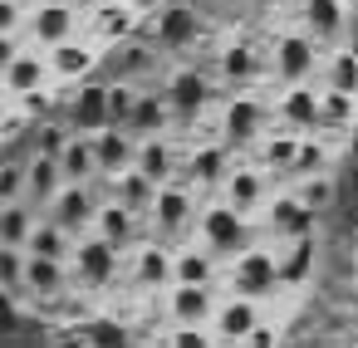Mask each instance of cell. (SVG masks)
<instances>
[{"label": "cell", "mask_w": 358, "mask_h": 348, "mask_svg": "<svg viewBox=\"0 0 358 348\" xmlns=\"http://www.w3.org/2000/svg\"><path fill=\"white\" fill-rule=\"evenodd\" d=\"M196 235H201V245H206L216 260H236L241 250L255 245V226H250V216L236 211L231 201H211V206H201V211H196Z\"/></svg>", "instance_id": "6da1fadb"}, {"label": "cell", "mask_w": 358, "mask_h": 348, "mask_svg": "<svg viewBox=\"0 0 358 348\" xmlns=\"http://www.w3.org/2000/svg\"><path fill=\"white\" fill-rule=\"evenodd\" d=\"M118 265H123V250H118V245H108L99 231L74 240V255H69L74 289H108V284L118 280Z\"/></svg>", "instance_id": "7a4b0ae2"}, {"label": "cell", "mask_w": 358, "mask_h": 348, "mask_svg": "<svg viewBox=\"0 0 358 348\" xmlns=\"http://www.w3.org/2000/svg\"><path fill=\"white\" fill-rule=\"evenodd\" d=\"M152 231H157V240H182L192 226H196V187H187L182 177H172V182H162L157 187V196H152Z\"/></svg>", "instance_id": "3957f363"}, {"label": "cell", "mask_w": 358, "mask_h": 348, "mask_svg": "<svg viewBox=\"0 0 358 348\" xmlns=\"http://www.w3.org/2000/svg\"><path fill=\"white\" fill-rule=\"evenodd\" d=\"M265 128H270V108L250 94V89H236L231 94V103H226V113H221V143L236 152V147H255L260 138H265Z\"/></svg>", "instance_id": "277c9868"}, {"label": "cell", "mask_w": 358, "mask_h": 348, "mask_svg": "<svg viewBox=\"0 0 358 348\" xmlns=\"http://www.w3.org/2000/svg\"><path fill=\"white\" fill-rule=\"evenodd\" d=\"M148 40L162 55H182V50H192L201 40V15L192 6H177V0H172V6H162V10L148 15Z\"/></svg>", "instance_id": "5b68a950"}, {"label": "cell", "mask_w": 358, "mask_h": 348, "mask_svg": "<svg viewBox=\"0 0 358 348\" xmlns=\"http://www.w3.org/2000/svg\"><path fill=\"white\" fill-rule=\"evenodd\" d=\"M231 289L236 294H250V299H265L280 289V255L265 250V245H250L231 260Z\"/></svg>", "instance_id": "8992f818"}, {"label": "cell", "mask_w": 358, "mask_h": 348, "mask_svg": "<svg viewBox=\"0 0 358 348\" xmlns=\"http://www.w3.org/2000/svg\"><path fill=\"white\" fill-rule=\"evenodd\" d=\"M45 216H50V221H59L69 235L94 231V216H99V182H64Z\"/></svg>", "instance_id": "52a82bcc"}, {"label": "cell", "mask_w": 358, "mask_h": 348, "mask_svg": "<svg viewBox=\"0 0 358 348\" xmlns=\"http://www.w3.org/2000/svg\"><path fill=\"white\" fill-rule=\"evenodd\" d=\"M162 94H167L172 123L187 128V123H196V118L206 113V103H211V79H206L201 69H177V74H167Z\"/></svg>", "instance_id": "ba28073f"}, {"label": "cell", "mask_w": 358, "mask_h": 348, "mask_svg": "<svg viewBox=\"0 0 358 348\" xmlns=\"http://www.w3.org/2000/svg\"><path fill=\"white\" fill-rule=\"evenodd\" d=\"M319 40L304 30V35H280L275 40V55H270V69L280 84H304L314 69H319Z\"/></svg>", "instance_id": "9c48e42d"}, {"label": "cell", "mask_w": 358, "mask_h": 348, "mask_svg": "<svg viewBox=\"0 0 358 348\" xmlns=\"http://www.w3.org/2000/svg\"><path fill=\"white\" fill-rule=\"evenodd\" d=\"M314 226H319V211H309V206L299 201V191H280V196L265 201V231H270L280 245L309 235Z\"/></svg>", "instance_id": "30bf717a"}, {"label": "cell", "mask_w": 358, "mask_h": 348, "mask_svg": "<svg viewBox=\"0 0 358 348\" xmlns=\"http://www.w3.org/2000/svg\"><path fill=\"white\" fill-rule=\"evenodd\" d=\"M113 79H128V84H148L152 74H157V64H162V50L148 40V35H128V40H118L113 45Z\"/></svg>", "instance_id": "8fae6325"}, {"label": "cell", "mask_w": 358, "mask_h": 348, "mask_svg": "<svg viewBox=\"0 0 358 348\" xmlns=\"http://www.w3.org/2000/svg\"><path fill=\"white\" fill-rule=\"evenodd\" d=\"M270 182H275V177H270L260 162H255V167H245V162H241V167H231V172H226V182H221V201H231L236 211L255 216V211L270 201Z\"/></svg>", "instance_id": "7c38bea8"}, {"label": "cell", "mask_w": 358, "mask_h": 348, "mask_svg": "<svg viewBox=\"0 0 358 348\" xmlns=\"http://www.w3.org/2000/svg\"><path fill=\"white\" fill-rule=\"evenodd\" d=\"M74 289V275H69V260H50V255H30V265H25V299L40 309V304H50V299H59V294H69Z\"/></svg>", "instance_id": "4fadbf2b"}, {"label": "cell", "mask_w": 358, "mask_h": 348, "mask_svg": "<svg viewBox=\"0 0 358 348\" xmlns=\"http://www.w3.org/2000/svg\"><path fill=\"white\" fill-rule=\"evenodd\" d=\"M94 231H99V235H103L108 245H118L123 255H133V245L143 240V216H138L133 206H123L118 196H108V201H99Z\"/></svg>", "instance_id": "5bb4252c"}, {"label": "cell", "mask_w": 358, "mask_h": 348, "mask_svg": "<svg viewBox=\"0 0 358 348\" xmlns=\"http://www.w3.org/2000/svg\"><path fill=\"white\" fill-rule=\"evenodd\" d=\"M216 284H187V280H172L167 289V319L172 324H211L216 314Z\"/></svg>", "instance_id": "9a60e30c"}, {"label": "cell", "mask_w": 358, "mask_h": 348, "mask_svg": "<svg viewBox=\"0 0 358 348\" xmlns=\"http://www.w3.org/2000/svg\"><path fill=\"white\" fill-rule=\"evenodd\" d=\"M255 324H260V299H250V294H231V299H221L216 314H211L216 343H245Z\"/></svg>", "instance_id": "2e32d148"}, {"label": "cell", "mask_w": 358, "mask_h": 348, "mask_svg": "<svg viewBox=\"0 0 358 348\" xmlns=\"http://www.w3.org/2000/svg\"><path fill=\"white\" fill-rule=\"evenodd\" d=\"M275 118L294 133H319V89L304 79V84H280V103H275Z\"/></svg>", "instance_id": "e0dca14e"}, {"label": "cell", "mask_w": 358, "mask_h": 348, "mask_svg": "<svg viewBox=\"0 0 358 348\" xmlns=\"http://www.w3.org/2000/svg\"><path fill=\"white\" fill-rule=\"evenodd\" d=\"M89 138H94L99 177H118V172H128V167L138 162V138H133L128 128L108 123V128H99V133H89Z\"/></svg>", "instance_id": "ac0fdd59"}, {"label": "cell", "mask_w": 358, "mask_h": 348, "mask_svg": "<svg viewBox=\"0 0 358 348\" xmlns=\"http://www.w3.org/2000/svg\"><path fill=\"white\" fill-rule=\"evenodd\" d=\"M74 30H79V10L69 6V0H50V6H40L30 15V40L40 50H55L64 40H74Z\"/></svg>", "instance_id": "d6986e66"}, {"label": "cell", "mask_w": 358, "mask_h": 348, "mask_svg": "<svg viewBox=\"0 0 358 348\" xmlns=\"http://www.w3.org/2000/svg\"><path fill=\"white\" fill-rule=\"evenodd\" d=\"M64 118L74 133H99L108 128V84H79L64 103Z\"/></svg>", "instance_id": "ffe728a7"}, {"label": "cell", "mask_w": 358, "mask_h": 348, "mask_svg": "<svg viewBox=\"0 0 358 348\" xmlns=\"http://www.w3.org/2000/svg\"><path fill=\"white\" fill-rule=\"evenodd\" d=\"M319 270V235H299L280 245V289H304Z\"/></svg>", "instance_id": "44dd1931"}, {"label": "cell", "mask_w": 358, "mask_h": 348, "mask_svg": "<svg viewBox=\"0 0 358 348\" xmlns=\"http://www.w3.org/2000/svg\"><path fill=\"white\" fill-rule=\"evenodd\" d=\"M59 187H64V167H59V157H50V152L35 147V157L25 162V201H30L35 211H50V201L59 196Z\"/></svg>", "instance_id": "7402d4cb"}, {"label": "cell", "mask_w": 358, "mask_h": 348, "mask_svg": "<svg viewBox=\"0 0 358 348\" xmlns=\"http://www.w3.org/2000/svg\"><path fill=\"white\" fill-rule=\"evenodd\" d=\"M231 167H236V162H231V147H226V143H201V147L187 157V167H182L177 177H182L187 187H221Z\"/></svg>", "instance_id": "603a6c76"}, {"label": "cell", "mask_w": 358, "mask_h": 348, "mask_svg": "<svg viewBox=\"0 0 358 348\" xmlns=\"http://www.w3.org/2000/svg\"><path fill=\"white\" fill-rule=\"evenodd\" d=\"M55 79V69H50V50L40 55V50H20L15 59H10V69H6V94H35V89H45Z\"/></svg>", "instance_id": "cb8c5ba5"}, {"label": "cell", "mask_w": 358, "mask_h": 348, "mask_svg": "<svg viewBox=\"0 0 358 348\" xmlns=\"http://www.w3.org/2000/svg\"><path fill=\"white\" fill-rule=\"evenodd\" d=\"M138 10H133V0H103V6H94L89 10V30L99 35V40H108V45H118V40H128L133 30H138Z\"/></svg>", "instance_id": "d4e9b609"}, {"label": "cell", "mask_w": 358, "mask_h": 348, "mask_svg": "<svg viewBox=\"0 0 358 348\" xmlns=\"http://www.w3.org/2000/svg\"><path fill=\"white\" fill-rule=\"evenodd\" d=\"M216 74H221V84L236 94V89H250L255 79H260V55L250 50V45H226L221 55H216Z\"/></svg>", "instance_id": "484cf974"}, {"label": "cell", "mask_w": 358, "mask_h": 348, "mask_svg": "<svg viewBox=\"0 0 358 348\" xmlns=\"http://www.w3.org/2000/svg\"><path fill=\"white\" fill-rule=\"evenodd\" d=\"M167 128H172L167 94H162V89H138V103H133L128 133H133V138H152V133H167Z\"/></svg>", "instance_id": "4316f807"}, {"label": "cell", "mask_w": 358, "mask_h": 348, "mask_svg": "<svg viewBox=\"0 0 358 348\" xmlns=\"http://www.w3.org/2000/svg\"><path fill=\"white\" fill-rule=\"evenodd\" d=\"M133 280H138L143 289H162V284H172V250H167V240L133 245Z\"/></svg>", "instance_id": "83f0119b"}, {"label": "cell", "mask_w": 358, "mask_h": 348, "mask_svg": "<svg viewBox=\"0 0 358 348\" xmlns=\"http://www.w3.org/2000/svg\"><path fill=\"white\" fill-rule=\"evenodd\" d=\"M358 123V94L348 89H319V133H353Z\"/></svg>", "instance_id": "f1b7e54d"}, {"label": "cell", "mask_w": 358, "mask_h": 348, "mask_svg": "<svg viewBox=\"0 0 358 348\" xmlns=\"http://www.w3.org/2000/svg\"><path fill=\"white\" fill-rule=\"evenodd\" d=\"M133 167H143L157 187L162 182H172L182 167H177V147L167 143V133H152V138H138V162Z\"/></svg>", "instance_id": "f546056e"}, {"label": "cell", "mask_w": 358, "mask_h": 348, "mask_svg": "<svg viewBox=\"0 0 358 348\" xmlns=\"http://www.w3.org/2000/svg\"><path fill=\"white\" fill-rule=\"evenodd\" d=\"M108 182V196H118L123 206H133L138 216H148L152 211V196H157V182L143 172V167H128V172H118V177H103Z\"/></svg>", "instance_id": "4dcf8cb0"}, {"label": "cell", "mask_w": 358, "mask_h": 348, "mask_svg": "<svg viewBox=\"0 0 358 348\" xmlns=\"http://www.w3.org/2000/svg\"><path fill=\"white\" fill-rule=\"evenodd\" d=\"M50 69H55V79H89L99 69V50L84 40H64L50 50Z\"/></svg>", "instance_id": "1f68e13d"}, {"label": "cell", "mask_w": 358, "mask_h": 348, "mask_svg": "<svg viewBox=\"0 0 358 348\" xmlns=\"http://www.w3.org/2000/svg\"><path fill=\"white\" fill-rule=\"evenodd\" d=\"M299 138H304V133H294V128H285V133H265V138L255 143L260 167H265L270 177L289 172V167H294V157H299Z\"/></svg>", "instance_id": "d6a6232c"}, {"label": "cell", "mask_w": 358, "mask_h": 348, "mask_svg": "<svg viewBox=\"0 0 358 348\" xmlns=\"http://www.w3.org/2000/svg\"><path fill=\"white\" fill-rule=\"evenodd\" d=\"M216 255L196 240V245H182V250H172V280H187V284H211L216 280Z\"/></svg>", "instance_id": "836d02e7"}, {"label": "cell", "mask_w": 358, "mask_h": 348, "mask_svg": "<svg viewBox=\"0 0 358 348\" xmlns=\"http://www.w3.org/2000/svg\"><path fill=\"white\" fill-rule=\"evenodd\" d=\"M304 25H309V35H314L319 45H334V40L343 35L348 15H343L338 0H304Z\"/></svg>", "instance_id": "e575fe53"}, {"label": "cell", "mask_w": 358, "mask_h": 348, "mask_svg": "<svg viewBox=\"0 0 358 348\" xmlns=\"http://www.w3.org/2000/svg\"><path fill=\"white\" fill-rule=\"evenodd\" d=\"M74 240H79V235H69L59 221H50V216H45V221H35V231H30L25 250H30V255H50V260H69V255H74Z\"/></svg>", "instance_id": "d590c367"}, {"label": "cell", "mask_w": 358, "mask_h": 348, "mask_svg": "<svg viewBox=\"0 0 358 348\" xmlns=\"http://www.w3.org/2000/svg\"><path fill=\"white\" fill-rule=\"evenodd\" d=\"M40 216H45V211H35L25 196H20V201H6V206H0V245H25Z\"/></svg>", "instance_id": "8d00e7d4"}, {"label": "cell", "mask_w": 358, "mask_h": 348, "mask_svg": "<svg viewBox=\"0 0 358 348\" xmlns=\"http://www.w3.org/2000/svg\"><path fill=\"white\" fill-rule=\"evenodd\" d=\"M59 167H64V182H94V177H99L94 138H89V133H74V138H69V147L59 152Z\"/></svg>", "instance_id": "74e56055"}, {"label": "cell", "mask_w": 358, "mask_h": 348, "mask_svg": "<svg viewBox=\"0 0 358 348\" xmlns=\"http://www.w3.org/2000/svg\"><path fill=\"white\" fill-rule=\"evenodd\" d=\"M324 69V84L329 89H348V94H358V50H329V59L319 64Z\"/></svg>", "instance_id": "f35d334b"}, {"label": "cell", "mask_w": 358, "mask_h": 348, "mask_svg": "<svg viewBox=\"0 0 358 348\" xmlns=\"http://www.w3.org/2000/svg\"><path fill=\"white\" fill-rule=\"evenodd\" d=\"M319 172H329V143H319L314 133H304V138H299V157H294L289 177L299 182V177H319Z\"/></svg>", "instance_id": "ab89813d"}, {"label": "cell", "mask_w": 358, "mask_h": 348, "mask_svg": "<svg viewBox=\"0 0 358 348\" xmlns=\"http://www.w3.org/2000/svg\"><path fill=\"white\" fill-rule=\"evenodd\" d=\"M294 191H299V201H304L309 211H319V216L338 201V182H334L329 172H319V177H299V187H294Z\"/></svg>", "instance_id": "60d3db41"}, {"label": "cell", "mask_w": 358, "mask_h": 348, "mask_svg": "<svg viewBox=\"0 0 358 348\" xmlns=\"http://www.w3.org/2000/svg\"><path fill=\"white\" fill-rule=\"evenodd\" d=\"M25 265H30L25 245H0V289L25 294Z\"/></svg>", "instance_id": "b9f144b4"}, {"label": "cell", "mask_w": 358, "mask_h": 348, "mask_svg": "<svg viewBox=\"0 0 358 348\" xmlns=\"http://www.w3.org/2000/svg\"><path fill=\"white\" fill-rule=\"evenodd\" d=\"M162 343H172V348H206V343H216V333H211V324H172L162 333Z\"/></svg>", "instance_id": "7bdbcfd3"}, {"label": "cell", "mask_w": 358, "mask_h": 348, "mask_svg": "<svg viewBox=\"0 0 358 348\" xmlns=\"http://www.w3.org/2000/svg\"><path fill=\"white\" fill-rule=\"evenodd\" d=\"M69 138H74L69 118H50V123L35 133V147H40V152H50V157H59V152L69 147Z\"/></svg>", "instance_id": "ee69618b"}, {"label": "cell", "mask_w": 358, "mask_h": 348, "mask_svg": "<svg viewBox=\"0 0 358 348\" xmlns=\"http://www.w3.org/2000/svg\"><path fill=\"white\" fill-rule=\"evenodd\" d=\"M79 333H84L89 343H128V338H133L128 324H118V319H89Z\"/></svg>", "instance_id": "f6af8a7d"}, {"label": "cell", "mask_w": 358, "mask_h": 348, "mask_svg": "<svg viewBox=\"0 0 358 348\" xmlns=\"http://www.w3.org/2000/svg\"><path fill=\"white\" fill-rule=\"evenodd\" d=\"M25 196V162H0V201Z\"/></svg>", "instance_id": "bcb514c9"}, {"label": "cell", "mask_w": 358, "mask_h": 348, "mask_svg": "<svg viewBox=\"0 0 358 348\" xmlns=\"http://www.w3.org/2000/svg\"><path fill=\"white\" fill-rule=\"evenodd\" d=\"M20 328V309H15V294L0 289V338H10Z\"/></svg>", "instance_id": "7dc6e473"}, {"label": "cell", "mask_w": 358, "mask_h": 348, "mask_svg": "<svg viewBox=\"0 0 358 348\" xmlns=\"http://www.w3.org/2000/svg\"><path fill=\"white\" fill-rule=\"evenodd\" d=\"M245 343H250V348H270V343H280V328H275V324H265V319H260V324H255V328H250V338H245Z\"/></svg>", "instance_id": "c3c4849f"}, {"label": "cell", "mask_w": 358, "mask_h": 348, "mask_svg": "<svg viewBox=\"0 0 358 348\" xmlns=\"http://www.w3.org/2000/svg\"><path fill=\"white\" fill-rule=\"evenodd\" d=\"M15 25H20V6L15 0H0V35H15Z\"/></svg>", "instance_id": "681fc988"}, {"label": "cell", "mask_w": 358, "mask_h": 348, "mask_svg": "<svg viewBox=\"0 0 358 348\" xmlns=\"http://www.w3.org/2000/svg\"><path fill=\"white\" fill-rule=\"evenodd\" d=\"M20 55V45H15V35H0V74L10 69V59Z\"/></svg>", "instance_id": "f907efd6"}, {"label": "cell", "mask_w": 358, "mask_h": 348, "mask_svg": "<svg viewBox=\"0 0 358 348\" xmlns=\"http://www.w3.org/2000/svg\"><path fill=\"white\" fill-rule=\"evenodd\" d=\"M15 103H6V94H0V133H10L15 128V113H10Z\"/></svg>", "instance_id": "816d5d0a"}, {"label": "cell", "mask_w": 358, "mask_h": 348, "mask_svg": "<svg viewBox=\"0 0 358 348\" xmlns=\"http://www.w3.org/2000/svg\"><path fill=\"white\" fill-rule=\"evenodd\" d=\"M162 6H167V0H133V10H138V15H143V20H148V15H152V10H162Z\"/></svg>", "instance_id": "f5cc1de1"}, {"label": "cell", "mask_w": 358, "mask_h": 348, "mask_svg": "<svg viewBox=\"0 0 358 348\" xmlns=\"http://www.w3.org/2000/svg\"><path fill=\"white\" fill-rule=\"evenodd\" d=\"M69 6H74V10H79V15H89V10H94V6H103V0H69Z\"/></svg>", "instance_id": "db71d44e"}, {"label": "cell", "mask_w": 358, "mask_h": 348, "mask_svg": "<svg viewBox=\"0 0 358 348\" xmlns=\"http://www.w3.org/2000/svg\"><path fill=\"white\" fill-rule=\"evenodd\" d=\"M0 94H6V74H0Z\"/></svg>", "instance_id": "11a10c76"}, {"label": "cell", "mask_w": 358, "mask_h": 348, "mask_svg": "<svg viewBox=\"0 0 358 348\" xmlns=\"http://www.w3.org/2000/svg\"><path fill=\"white\" fill-rule=\"evenodd\" d=\"M353 133H358V123H353Z\"/></svg>", "instance_id": "9f6ffc18"}, {"label": "cell", "mask_w": 358, "mask_h": 348, "mask_svg": "<svg viewBox=\"0 0 358 348\" xmlns=\"http://www.w3.org/2000/svg\"><path fill=\"white\" fill-rule=\"evenodd\" d=\"M0 206H6V201H0Z\"/></svg>", "instance_id": "6f0895ef"}]
</instances>
